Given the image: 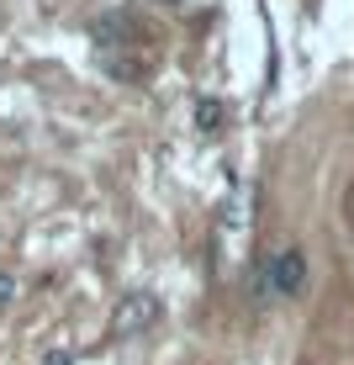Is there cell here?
Listing matches in <instances>:
<instances>
[{"label": "cell", "mask_w": 354, "mask_h": 365, "mask_svg": "<svg viewBox=\"0 0 354 365\" xmlns=\"http://www.w3.org/2000/svg\"><path fill=\"white\" fill-rule=\"evenodd\" d=\"M159 323V297L154 292H127L111 307V339H132L143 329H154Z\"/></svg>", "instance_id": "cell-2"}, {"label": "cell", "mask_w": 354, "mask_h": 365, "mask_svg": "<svg viewBox=\"0 0 354 365\" xmlns=\"http://www.w3.org/2000/svg\"><path fill=\"white\" fill-rule=\"evenodd\" d=\"M159 6H175V0H159Z\"/></svg>", "instance_id": "cell-8"}, {"label": "cell", "mask_w": 354, "mask_h": 365, "mask_svg": "<svg viewBox=\"0 0 354 365\" xmlns=\"http://www.w3.org/2000/svg\"><path fill=\"white\" fill-rule=\"evenodd\" d=\"M191 122H196V133H201V138H217V133L227 128V106H222L217 96H196Z\"/></svg>", "instance_id": "cell-4"}, {"label": "cell", "mask_w": 354, "mask_h": 365, "mask_svg": "<svg viewBox=\"0 0 354 365\" xmlns=\"http://www.w3.org/2000/svg\"><path fill=\"white\" fill-rule=\"evenodd\" d=\"M11 297H16V275H11V270H0V312L11 307Z\"/></svg>", "instance_id": "cell-6"}, {"label": "cell", "mask_w": 354, "mask_h": 365, "mask_svg": "<svg viewBox=\"0 0 354 365\" xmlns=\"http://www.w3.org/2000/svg\"><path fill=\"white\" fill-rule=\"evenodd\" d=\"M100 69H106L111 80H143V74H148V58L122 53V48H106V53H100Z\"/></svg>", "instance_id": "cell-5"}, {"label": "cell", "mask_w": 354, "mask_h": 365, "mask_svg": "<svg viewBox=\"0 0 354 365\" xmlns=\"http://www.w3.org/2000/svg\"><path fill=\"white\" fill-rule=\"evenodd\" d=\"M254 286H259L264 302H270V297H301V292H307V255H301L296 244L281 249V255H270Z\"/></svg>", "instance_id": "cell-1"}, {"label": "cell", "mask_w": 354, "mask_h": 365, "mask_svg": "<svg viewBox=\"0 0 354 365\" xmlns=\"http://www.w3.org/2000/svg\"><path fill=\"white\" fill-rule=\"evenodd\" d=\"M349 212H354V196H349Z\"/></svg>", "instance_id": "cell-9"}, {"label": "cell", "mask_w": 354, "mask_h": 365, "mask_svg": "<svg viewBox=\"0 0 354 365\" xmlns=\"http://www.w3.org/2000/svg\"><path fill=\"white\" fill-rule=\"evenodd\" d=\"M43 365H74V355H69V349H48Z\"/></svg>", "instance_id": "cell-7"}, {"label": "cell", "mask_w": 354, "mask_h": 365, "mask_svg": "<svg viewBox=\"0 0 354 365\" xmlns=\"http://www.w3.org/2000/svg\"><path fill=\"white\" fill-rule=\"evenodd\" d=\"M90 37L100 43V53H106V48H132L137 43V21L132 16H100Z\"/></svg>", "instance_id": "cell-3"}]
</instances>
